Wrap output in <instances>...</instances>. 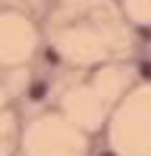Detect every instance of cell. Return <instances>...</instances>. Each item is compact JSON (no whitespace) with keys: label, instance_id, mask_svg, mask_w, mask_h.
Listing matches in <instances>:
<instances>
[{"label":"cell","instance_id":"cell-1","mask_svg":"<svg viewBox=\"0 0 151 156\" xmlns=\"http://www.w3.org/2000/svg\"><path fill=\"white\" fill-rule=\"evenodd\" d=\"M144 93H135L128 100L123 110L118 112V126L114 124V128H123V126H137L135 135L123 140V142L114 147L121 154H128V149L132 147V142L137 140V147L132 149L130 156H151V86L142 89Z\"/></svg>","mask_w":151,"mask_h":156},{"label":"cell","instance_id":"cell-2","mask_svg":"<svg viewBox=\"0 0 151 156\" xmlns=\"http://www.w3.org/2000/svg\"><path fill=\"white\" fill-rule=\"evenodd\" d=\"M125 7L132 21L151 26V0H125Z\"/></svg>","mask_w":151,"mask_h":156}]
</instances>
